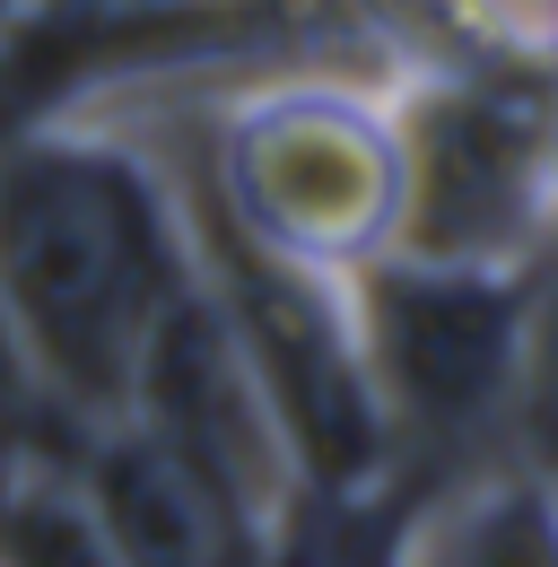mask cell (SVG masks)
Returning a JSON list of instances; mask_svg holds the SVG:
<instances>
[{"label":"cell","instance_id":"cell-2","mask_svg":"<svg viewBox=\"0 0 558 567\" xmlns=\"http://www.w3.org/2000/svg\"><path fill=\"white\" fill-rule=\"evenodd\" d=\"M349 315L393 472L411 489L515 454L533 375V271L375 254L366 271H349Z\"/></svg>","mask_w":558,"mask_h":567},{"label":"cell","instance_id":"cell-4","mask_svg":"<svg viewBox=\"0 0 558 567\" xmlns=\"http://www.w3.org/2000/svg\"><path fill=\"white\" fill-rule=\"evenodd\" d=\"M193 210V262L202 288L227 323V341L245 358L254 393L279 427V454L297 472V489H375L402 481L393 472V436L375 411L366 358H358V315H349V280L279 262L254 236H236L202 193H184Z\"/></svg>","mask_w":558,"mask_h":567},{"label":"cell","instance_id":"cell-11","mask_svg":"<svg viewBox=\"0 0 558 567\" xmlns=\"http://www.w3.org/2000/svg\"><path fill=\"white\" fill-rule=\"evenodd\" d=\"M27 123H35V105H27V62H18V44L0 35V148L18 141Z\"/></svg>","mask_w":558,"mask_h":567},{"label":"cell","instance_id":"cell-10","mask_svg":"<svg viewBox=\"0 0 558 567\" xmlns=\"http://www.w3.org/2000/svg\"><path fill=\"white\" fill-rule=\"evenodd\" d=\"M79 427H87V420H70L62 402L44 393L35 358L18 350V332H9V315H0V454L44 445V436H79Z\"/></svg>","mask_w":558,"mask_h":567},{"label":"cell","instance_id":"cell-5","mask_svg":"<svg viewBox=\"0 0 558 567\" xmlns=\"http://www.w3.org/2000/svg\"><path fill=\"white\" fill-rule=\"evenodd\" d=\"M402 236L418 262L533 271L558 245V96L515 79H427L393 96Z\"/></svg>","mask_w":558,"mask_h":567},{"label":"cell","instance_id":"cell-1","mask_svg":"<svg viewBox=\"0 0 558 567\" xmlns=\"http://www.w3.org/2000/svg\"><path fill=\"white\" fill-rule=\"evenodd\" d=\"M184 184L105 123H27L0 148V315L70 420H114L193 288Z\"/></svg>","mask_w":558,"mask_h":567},{"label":"cell","instance_id":"cell-3","mask_svg":"<svg viewBox=\"0 0 558 567\" xmlns=\"http://www.w3.org/2000/svg\"><path fill=\"white\" fill-rule=\"evenodd\" d=\"M202 202L236 236L306 271H366L402 236L393 96L349 79H271L218 114Z\"/></svg>","mask_w":558,"mask_h":567},{"label":"cell","instance_id":"cell-9","mask_svg":"<svg viewBox=\"0 0 558 567\" xmlns=\"http://www.w3.org/2000/svg\"><path fill=\"white\" fill-rule=\"evenodd\" d=\"M411 481H375V489H288L262 515L254 567H402L411 533Z\"/></svg>","mask_w":558,"mask_h":567},{"label":"cell","instance_id":"cell-12","mask_svg":"<svg viewBox=\"0 0 558 567\" xmlns=\"http://www.w3.org/2000/svg\"><path fill=\"white\" fill-rule=\"evenodd\" d=\"M27 9H35V0H0V35H18V27H27Z\"/></svg>","mask_w":558,"mask_h":567},{"label":"cell","instance_id":"cell-8","mask_svg":"<svg viewBox=\"0 0 558 567\" xmlns=\"http://www.w3.org/2000/svg\"><path fill=\"white\" fill-rule=\"evenodd\" d=\"M402 567H558V481L524 454L427 481L411 497Z\"/></svg>","mask_w":558,"mask_h":567},{"label":"cell","instance_id":"cell-6","mask_svg":"<svg viewBox=\"0 0 558 567\" xmlns=\"http://www.w3.org/2000/svg\"><path fill=\"white\" fill-rule=\"evenodd\" d=\"M114 420H132L140 436H157L166 454H184V463H193L202 481H218L245 515H271L279 497L297 489L288 454H279V427H271V411H262V393H254L236 341H227L218 306H209L202 271L166 306L157 341L140 350V375H132V393H123Z\"/></svg>","mask_w":558,"mask_h":567},{"label":"cell","instance_id":"cell-7","mask_svg":"<svg viewBox=\"0 0 558 567\" xmlns=\"http://www.w3.org/2000/svg\"><path fill=\"white\" fill-rule=\"evenodd\" d=\"M79 481H87L114 567H254L262 515H245L218 481H202L184 454H166L132 420L87 427Z\"/></svg>","mask_w":558,"mask_h":567}]
</instances>
